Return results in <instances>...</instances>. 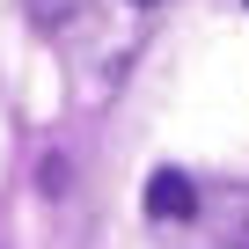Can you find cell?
Wrapping results in <instances>:
<instances>
[{"label": "cell", "instance_id": "obj_1", "mask_svg": "<svg viewBox=\"0 0 249 249\" xmlns=\"http://www.w3.org/2000/svg\"><path fill=\"white\" fill-rule=\"evenodd\" d=\"M191 213H198V183L183 169H154L147 176V220L169 227V220H191Z\"/></svg>", "mask_w": 249, "mask_h": 249}, {"label": "cell", "instance_id": "obj_2", "mask_svg": "<svg viewBox=\"0 0 249 249\" xmlns=\"http://www.w3.org/2000/svg\"><path fill=\"white\" fill-rule=\"evenodd\" d=\"M132 8H154V0H132Z\"/></svg>", "mask_w": 249, "mask_h": 249}]
</instances>
